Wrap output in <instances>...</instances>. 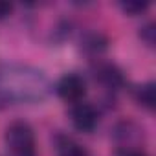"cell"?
Here are the masks:
<instances>
[{"label":"cell","mask_w":156,"mask_h":156,"mask_svg":"<svg viewBox=\"0 0 156 156\" xmlns=\"http://www.w3.org/2000/svg\"><path fill=\"white\" fill-rule=\"evenodd\" d=\"M2 88L9 98H15V99H35L42 96L46 88V81L41 75V72L30 73L24 68H20L19 72L8 70L4 73Z\"/></svg>","instance_id":"obj_1"},{"label":"cell","mask_w":156,"mask_h":156,"mask_svg":"<svg viewBox=\"0 0 156 156\" xmlns=\"http://www.w3.org/2000/svg\"><path fill=\"white\" fill-rule=\"evenodd\" d=\"M6 147L11 156H39L37 154V140L30 123L13 121L6 129Z\"/></svg>","instance_id":"obj_2"},{"label":"cell","mask_w":156,"mask_h":156,"mask_svg":"<svg viewBox=\"0 0 156 156\" xmlns=\"http://www.w3.org/2000/svg\"><path fill=\"white\" fill-rule=\"evenodd\" d=\"M55 90H57L61 99L73 105L77 101L85 99V96H87V81H85L83 75L75 73V72H70V73H64L57 81Z\"/></svg>","instance_id":"obj_3"},{"label":"cell","mask_w":156,"mask_h":156,"mask_svg":"<svg viewBox=\"0 0 156 156\" xmlns=\"http://www.w3.org/2000/svg\"><path fill=\"white\" fill-rule=\"evenodd\" d=\"M70 121L72 125L81 132H92L99 123L98 108L88 101H77L70 107Z\"/></svg>","instance_id":"obj_4"},{"label":"cell","mask_w":156,"mask_h":156,"mask_svg":"<svg viewBox=\"0 0 156 156\" xmlns=\"http://www.w3.org/2000/svg\"><path fill=\"white\" fill-rule=\"evenodd\" d=\"M96 79L108 90H118L123 85V75L114 64H99L96 70Z\"/></svg>","instance_id":"obj_5"},{"label":"cell","mask_w":156,"mask_h":156,"mask_svg":"<svg viewBox=\"0 0 156 156\" xmlns=\"http://www.w3.org/2000/svg\"><path fill=\"white\" fill-rule=\"evenodd\" d=\"M55 149H57V156H90L85 145H81L70 136H57Z\"/></svg>","instance_id":"obj_6"},{"label":"cell","mask_w":156,"mask_h":156,"mask_svg":"<svg viewBox=\"0 0 156 156\" xmlns=\"http://www.w3.org/2000/svg\"><path fill=\"white\" fill-rule=\"evenodd\" d=\"M136 101L145 107L147 110L154 108V101H156V94H154V83H145L141 87L136 88Z\"/></svg>","instance_id":"obj_7"},{"label":"cell","mask_w":156,"mask_h":156,"mask_svg":"<svg viewBox=\"0 0 156 156\" xmlns=\"http://www.w3.org/2000/svg\"><path fill=\"white\" fill-rule=\"evenodd\" d=\"M149 8L147 2H136V0H129V2H121V9L130 15V17H136V15H141L145 9Z\"/></svg>","instance_id":"obj_8"},{"label":"cell","mask_w":156,"mask_h":156,"mask_svg":"<svg viewBox=\"0 0 156 156\" xmlns=\"http://www.w3.org/2000/svg\"><path fill=\"white\" fill-rule=\"evenodd\" d=\"M140 37H141L149 46H152V44H154V24H147L145 28H141Z\"/></svg>","instance_id":"obj_9"},{"label":"cell","mask_w":156,"mask_h":156,"mask_svg":"<svg viewBox=\"0 0 156 156\" xmlns=\"http://www.w3.org/2000/svg\"><path fill=\"white\" fill-rule=\"evenodd\" d=\"M11 11H13V6L9 2H0V20L8 19L11 15Z\"/></svg>","instance_id":"obj_10"},{"label":"cell","mask_w":156,"mask_h":156,"mask_svg":"<svg viewBox=\"0 0 156 156\" xmlns=\"http://www.w3.org/2000/svg\"><path fill=\"white\" fill-rule=\"evenodd\" d=\"M119 156H147L143 151H132V149H125L119 152Z\"/></svg>","instance_id":"obj_11"}]
</instances>
